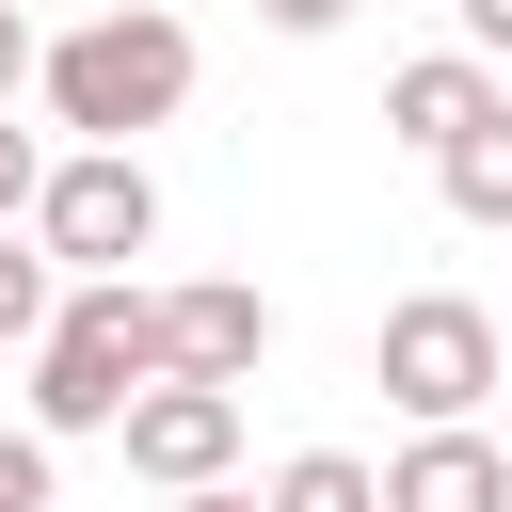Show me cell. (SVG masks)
Here are the masks:
<instances>
[{
    "label": "cell",
    "instance_id": "cell-1",
    "mask_svg": "<svg viewBox=\"0 0 512 512\" xmlns=\"http://www.w3.org/2000/svg\"><path fill=\"white\" fill-rule=\"evenodd\" d=\"M144 384H160V288L144 272L64 288V320L32 336V432H128Z\"/></svg>",
    "mask_w": 512,
    "mask_h": 512
},
{
    "label": "cell",
    "instance_id": "cell-2",
    "mask_svg": "<svg viewBox=\"0 0 512 512\" xmlns=\"http://www.w3.org/2000/svg\"><path fill=\"white\" fill-rule=\"evenodd\" d=\"M192 96V32H176V0H112V16H80L64 48H48V112L80 128V144H128V128H160Z\"/></svg>",
    "mask_w": 512,
    "mask_h": 512
},
{
    "label": "cell",
    "instance_id": "cell-3",
    "mask_svg": "<svg viewBox=\"0 0 512 512\" xmlns=\"http://www.w3.org/2000/svg\"><path fill=\"white\" fill-rule=\"evenodd\" d=\"M384 400L416 416V432H480V400H496V368H512V336H496V304H464V288H416V304H384Z\"/></svg>",
    "mask_w": 512,
    "mask_h": 512
},
{
    "label": "cell",
    "instance_id": "cell-4",
    "mask_svg": "<svg viewBox=\"0 0 512 512\" xmlns=\"http://www.w3.org/2000/svg\"><path fill=\"white\" fill-rule=\"evenodd\" d=\"M32 240H48V272H64V288H96V272H128V256L160 240V176H144L128 144H80V160H48Z\"/></svg>",
    "mask_w": 512,
    "mask_h": 512
},
{
    "label": "cell",
    "instance_id": "cell-5",
    "mask_svg": "<svg viewBox=\"0 0 512 512\" xmlns=\"http://www.w3.org/2000/svg\"><path fill=\"white\" fill-rule=\"evenodd\" d=\"M272 368V288H240V272H192V288H160V384H256Z\"/></svg>",
    "mask_w": 512,
    "mask_h": 512
},
{
    "label": "cell",
    "instance_id": "cell-6",
    "mask_svg": "<svg viewBox=\"0 0 512 512\" xmlns=\"http://www.w3.org/2000/svg\"><path fill=\"white\" fill-rule=\"evenodd\" d=\"M224 464H240V400H224V384H144V400H128V480L208 496Z\"/></svg>",
    "mask_w": 512,
    "mask_h": 512
},
{
    "label": "cell",
    "instance_id": "cell-7",
    "mask_svg": "<svg viewBox=\"0 0 512 512\" xmlns=\"http://www.w3.org/2000/svg\"><path fill=\"white\" fill-rule=\"evenodd\" d=\"M496 112H512V96H496V64H480V48H432V64H400V80H384V128H400L416 160H448V144H464V128H496Z\"/></svg>",
    "mask_w": 512,
    "mask_h": 512
},
{
    "label": "cell",
    "instance_id": "cell-8",
    "mask_svg": "<svg viewBox=\"0 0 512 512\" xmlns=\"http://www.w3.org/2000/svg\"><path fill=\"white\" fill-rule=\"evenodd\" d=\"M384 512H512V448L496 432H416L384 464Z\"/></svg>",
    "mask_w": 512,
    "mask_h": 512
},
{
    "label": "cell",
    "instance_id": "cell-9",
    "mask_svg": "<svg viewBox=\"0 0 512 512\" xmlns=\"http://www.w3.org/2000/svg\"><path fill=\"white\" fill-rule=\"evenodd\" d=\"M432 176H448V208H464V224H496V240H512V112H496V128H464Z\"/></svg>",
    "mask_w": 512,
    "mask_h": 512
},
{
    "label": "cell",
    "instance_id": "cell-10",
    "mask_svg": "<svg viewBox=\"0 0 512 512\" xmlns=\"http://www.w3.org/2000/svg\"><path fill=\"white\" fill-rule=\"evenodd\" d=\"M272 512H384V480H368L352 448H288V464H272Z\"/></svg>",
    "mask_w": 512,
    "mask_h": 512
},
{
    "label": "cell",
    "instance_id": "cell-11",
    "mask_svg": "<svg viewBox=\"0 0 512 512\" xmlns=\"http://www.w3.org/2000/svg\"><path fill=\"white\" fill-rule=\"evenodd\" d=\"M48 320H64V272H48V240H16V224H0V352H32Z\"/></svg>",
    "mask_w": 512,
    "mask_h": 512
},
{
    "label": "cell",
    "instance_id": "cell-12",
    "mask_svg": "<svg viewBox=\"0 0 512 512\" xmlns=\"http://www.w3.org/2000/svg\"><path fill=\"white\" fill-rule=\"evenodd\" d=\"M0 512H48V432H0Z\"/></svg>",
    "mask_w": 512,
    "mask_h": 512
},
{
    "label": "cell",
    "instance_id": "cell-13",
    "mask_svg": "<svg viewBox=\"0 0 512 512\" xmlns=\"http://www.w3.org/2000/svg\"><path fill=\"white\" fill-rule=\"evenodd\" d=\"M32 192H48V144H32V128H0V224H16Z\"/></svg>",
    "mask_w": 512,
    "mask_h": 512
},
{
    "label": "cell",
    "instance_id": "cell-14",
    "mask_svg": "<svg viewBox=\"0 0 512 512\" xmlns=\"http://www.w3.org/2000/svg\"><path fill=\"white\" fill-rule=\"evenodd\" d=\"M16 80H48V48H32V16L0 0V112H16Z\"/></svg>",
    "mask_w": 512,
    "mask_h": 512
},
{
    "label": "cell",
    "instance_id": "cell-15",
    "mask_svg": "<svg viewBox=\"0 0 512 512\" xmlns=\"http://www.w3.org/2000/svg\"><path fill=\"white\" fill-rule=\"evenodd\" d=\"M256 16H272V32H336L352 0H256Z\"/></svg>",
    "mask_w": 512,
    "mask_h": 512
},
{
    "label": "cell",
    "instance_id": "cell-16",
    "mask_svg": "<svg viewBox=\"0 0 512 512\" xmlns=\"http://www.w3.org/2000/svg\"><path fill=\"white\" fill-rule=\"evenodd\" d=\"M464 48H512V0H464Z\"/></svg>",
    "mask_w": 512,
    "mask_h": 512
},
{
    "label": "cell",
    "instance_id": "cell-17",
    "mask_svg": "<svg viewBox=\"0 0 512 512\" xmlns=\"http://www.w3.org/2000/svg\"><path fill=\"white\" fill-rule=\"evenodd\" d=\"M176 512H272V496H240V480H208V496H176Z\"/></svg>",
    "mask_w": 512,
    "mask_h": 512
}]
</instances>
